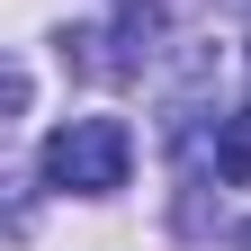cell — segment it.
<instances>
[{
    "instance_id": "6da1fadb",
    "label": "cell",
    "mask_w": 251,
    "mask_h": 251,
    "mask_svg": "<svg viewBox=\"0 0 251 251\" xmlns=\"http://www.w3.org/2000/svg\"><path fill=\"white\" fill-rule=\"evenodd\" d=\"M126 171H135V135L117 117H72L45 135V179L72 188V198H117Z\"/></svg>"
},
{
    "instance_id": "7a4b0ae2",
    "label": "cell",
    "mask_w": 251,
    "mask_h": 251,
    "mask_svg": "<svg viewBox=\"0 0 251 251\" xmlns=\"http://www.w3.org/2000/svg\"><path fill=\"white\" fill-rule=\"evenodd\" d=\"M215 171H225L233 188H251V108L225 117V135H215Z\"/></svg>"
}]
</instances>
